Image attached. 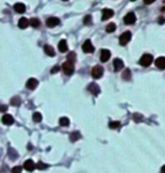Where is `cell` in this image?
Returning a JSON list of instances; mask_svg holds the SVG:
<instances>
[{
	"label": "cell",
	"instance_id": "6da1fadb",
	"mask_svg": "<svg viewBox=\"0 0 165 173\" xmlns=\"http://www.w3.org/2000/svg\"><path fill=\"white\" fill-rule=\"evenodd\" d=\"M154 59H153V56L149 54V53H145L144 56H141L139 60V64L143 66V67H149L151 64H153Z\"/></svg>",
	"mask_w": 165,
	"mask_h": 173
},
{
	"label": "cell",
	"instance_id": "7a4b0ae2",
	"mask_svg": "<svg viewBox=\"0 0 165 173\" xmlns=\"http://www.w3.org/2000/svg\"><path fill=\"white\" fill-rule=\"evenodd\" d=\"M61 68H62V70L66 75H72L74 74V71H75V66H74V62H70V61H66L62 66H61Z\"/></svg>",
	"mask_w": 165,
	"mask_h": 173
},
{
	"label": "cell",
	"instance_id": "3957f363",
	"mask_svg": "<svg viewBox=\"0 0 165 173\" xmlns=\"http://www.w3.org/2000/svg\"><path fill=\"white\" fill-rule=\"evenodd\" d=\"M103 72H104V70H103V67L98 66V64L94 66V67L92 68V71H90L92 76L94 77L95 79H98V78H101V77L103 76Z\"/></svg>",
	"mask_w": 165,
	"mask_h": 173
},
{
	"label": "cell",
	"instance_id": "277c9868",
	"mask_svg": "<svg viewBox=\"0 0 165 173\" xmlns=\"http://www.w3.org/2000/svg\"><path fill=\"white\" fill-rule=\"evenodd\" d=\"M131 40V33L127 31V32L122 33L119 38V43L121 45H127V43H129V41Z\"/></svg>",
	"mask_w": 165,
	"mask_h": 173
},
{
	"label": "cell",
	"instance_id": "5b68a950",
	"mask_svg": "<svg viewBox=\"0 0 165 173\" xmlns=\"http://www.w3.org/2000/svg\"><path fill=\"white\" fill-rule=\"evenodd\" d=\"M82 50H84L85 53H93L95 49H94V45L92 44V42L89 40H86L84 42V44H82Z\"/></svg>",
	"mask_w": 165,
	"mask_h": 173
},
{
	"label": "cell",
	"instance_id": "8992f818",
	"mask_svg": "<svg viewBox=\"0 0 165 173\" xmlns=\"http://www.w3.org/2000/svg\"><path fill=\"white\" fill-rule=\"evenodd\" d=\"M114 16V12L110 8H104L102 10V19L103 20H108L109 18H112Z\"/></svg>",
	"mask_w": 165,
	"mask_h": 173
},
{
	"label": "cell",
	"instance_id": "52a82bcc",
	"mask_svg": "<svg viewBox=\"0 0 165 173\" xmlns=\"http://www.w3.org/2000/svg\"><path fill=\"white\" fill-rule=\"evenodd\" d=\"M38 80L36 78H30V79L26 82V87L31 90H35V88L38 87Z\"/></svg>",
	"mask_w": 165,
	"mask_h": 173
},
{
	"label": "cell",
	"instance_id": "ba28073f",
	"mask_svg": "<svg viewBox=\"0 0 165 173\" xmlns=\"http://www.w3.org/2000/svg\"><path fill=\"white\" fill-rule=\"evenodd\" d=\"M59 24H60V19L58 18V17H50V18L46 19V26L50 27V28L56 27Z\"/></svg>",
	"mask_w": 165,
	"mask_h": 173
},
{
	"label": "cell",
	"instance_id": "9c48e42d",
	"mask_svg": "<svg viewBox=\"0 0 165 173\" xmlns=\"http://www.w3.org/2000/svg\"><path fill=\"white\" fill-rule=\"evenodd\" d=\"M123 20H124V24H127V25H132L133 23L136 22V15L133 13L127 14V15L124 16Z\"/></svg>",
	"mask_w": 165,
	"mask_h": 173
},
{
	"label": "cell",
	"instance_id": "30bf717a",
	"mask_svg": "<svg viewBox=\"0 0 165 173\" xmlns=\"http://www.w3.org/2000/svg\"><path fill=\"white\" fill-rule=\"evenodd\" d=\"M87 90L90 92V93H93L94 95H97L100 92H101V90H100V86L97 85V84L95 83H90L88 85V87H87Z\"/></svg>",
	"mask_w": 165,
	"mask_h": 173
},
{
	"label": "cell",
	"instance_id": "8fae6325",
	"mask_svg": "<svg viewBox=\"0 0 165 173\" xmlns=\"http://www.w3.org/2000/svg\"><path fill=\"white\" fill-rule=\"evenodd\" d=\"M14 10L18 14H23V13H25L26 6L24 4H22V2H16V4L14 5Z\"/></svg>",
	"mask_w": 165,
	"mask_h": 173
},
{
	"label": "cell",
	"instance_id": "7c38bea8",
	"mask_svg": "<svg viewBox=\"0 0 165 173\" xmlns=\"http://www.w3.org/2000/svg\"><path fill=\"white\" fill-rule=\"evenodd\" d=\"M111 57V52L108 49H103L101 51V60L102 62H106Z\"/></svg>",
	"mask_w": 165,
	"mask_h": 173
},
{
	"label": "cell",
	"instance_id": "4fadbf2b",
	"mask_svg": "<svg viewBox=\"0 0 165 173\" xmlns=\"http://www.w3.org/2000/svg\"><path fill=\"white\" fill-rule=\"evenodd\" d=\"M155 64L158 69H162L164 70L165 69V57H158L156 60H155Z\"/></svg>",
	"mask_w": 165,
	"mask_h": 173
},
{
	"label": "cell",
	"instance_id": "5bb4252c",
	"mask_svg": "<svg viewBox=\"0 0 165 173\" xmlns=\"http://www.w3.org/2000/svg\"><path fill=\"white\" fill-rule=\"evenodd\" d=\"M113 67H114L115 71L121 70V69L124 67V64H123V61H122L121 59L117 58V59H114V61H113Z\"/></svg>",
	"mask_w": 165,
	"mask_h": 173
},
{
	"label": "cell",
	"instance_id": "9a60e30c",
	"mask_svg": "<svg viewBox=\"0 0 165 173\" xmlns=\"http://www.w3.org/2000/svg\"><path fill=\"white\" fill-rule=\"evenodd\" d=\"M24 167H25V170L32 172V171H34V169L36 167V165H35V163H34L32 160H27L25 163H24Z\"/></svg>",
	"mask_w": 165,
	"mask_h": 173
},
{
	"label": "cell",
	"instance_id": "2e32d148",
	"mask_svg": "<svg viewBox=\"0 0 165 173\" xmlns=\"http://www.w3.org/2000/svg\"><path fill=\"white\" fill-rule=\"evenodd\" d=\"M58 49H59V51L61 52V53L68 51V44H67V41H66V40H61V41L59 42Z\"/></svg>",
	"mask_w": 165,
	"mask_h": 173
},
{
	"label": "cell",
	"instance_id": "e0dca14e",
	"mask_svg": "<svg viewBox=\"0 0 165 173\" xmlns=\"http://www.w3.org/2000/svg\"><path fill=\"white\" fill-rule=\"evenodd\" d=\"M28 25H31V23H30V20H28L27 18H25V17H22V18L19 19V22H18V27L19 28L24 30V28H26Z\"/></svg>",
	"mask_w": 165,
	"mask_h": 173
},
{
	"label": "cell",
	"instance_id": "ac0fdd59",
	"mask_svg": "<svg viewBox=\"0 0 165 173\" xmlns=\"http://www.w3.org/2000/svg\"><path fill=\"white\" fill-rule=\"evenodd\" d=\"M2 122H4V125H6V126H10V125H13L14 123V118L10 114H5L2 117Z\"/></svg>",
	"mask_w": 165,
	"mask_h": 173
},
{
	"label": "cell",
	"instance_id": "d6986e66",
	"mask_svg": "<svg viewBox=\"0 0 165 173\" xmlns=\"http://www.w3.org/2000/svg\"><path fill=\"white\" fill-rule=\"evenodd\" d=\"M43 50H44L45 54H48L49 57H53L56 53H54V49H53V46H51L49 44H45L44 48H43Z\"/></svg>",
	"mask_w": 165,
	"mask_h": 173
},
{
	"label": "cell",
	"instance_id": "ffe728a7",
	"mask_svg": "<svg viewBox=\"0 0 165 173\" xmlns=\"http://www.w3.org/2000/svg\"><path fill=\"white\" fill-rule=\"evenodd\" d=\"M59 123H60V126H61V127H68L70 121H69V119H68L67 117H62V118H60Z\"/></svg>",
	"mask_w": 165,
	"mask_h": 173
},
{
	"label": "cell",
	"instance_id": "44dd1931",
	"mask_svg": "<svg viewBox=\"0 0 165 173\" xmlns=\"http://www.w3.org/2000/svg\"><path fill=\"white\" fill-rule=\"evenodd\" d=\"M80 138V134H79V131H74L72 134L70 135V140L71 141H76L78 140Z\"/></svg>",
	"mask_w": 165,
	"mask_h": 173
},
{
	"label": "cell",
	"instance_id": "7402d4cb",
	"mask_svg": "<svg viewBox=\"0 0 165 173\" xmlns=\"http://www.w3.org/2000/svg\"><path fill=\"white\" fill-rule=\"evenodd\" d=\"M30 23H31V26L33 27H38V26L41 25V23H40V19L38 18H31L30 19Z\"/></svg>",
	"mask_w": 165,
	"mask_h": 173
},
{
	"label": "cell",
	"instance_id": "603a6c76",
	"mask_svg": "<svg viewBox=\"0 0 165 173\" xmlns=\"http://www.w3.org/2000/svg\"><path fill=\"white\" fill-rule=\"evenodd\" d=\"M33 120L35 122H41L42 121V114L40 112H35L33 113Z\"/></svg>",
	"mask_w": 165,
	"mask_h": 173
},
{
	"label": "cell",
	"instance_id": "cb8c5ba5",
	"mask_svg": "<svg viewBox=\"0 0 165 173\" xmlns=\"http://www.w3.org/2000/svg\"><path fill=\"white\" fill-rule=\"evenodd\" d=\"M115 28H117V25H115L114 23H110L108 26H106V32L108 33H112L115 31Z\"/></svg>",
	"mask_w": 165,
	"mask_h": 173
},
{
	"label": "cell",
	"instance_id": "d4e9b609",
	"mask_svg": "<svg viewBox=\"0 0 165 173\" xmlns=\"http://www.w3.org/2000/svg\"><path fill=\"white\" fill-rule=\"evenodd\" d=\"M122 77H123L124 80H130V77H131L130 70H129V69H126V70L123 71V74H122Z\"/></svg>",
	"mask_w": 165,
	"mask_h": 173
},
{
	"label": "cell",
	"instance_id": "484cf974",
	"mask_svg": "<svg viewBox=\"0 0 165 173\" xmlns=\"http://www.w3.org/2000/svg\"><path fill=\"white\" fill-rule=\"evenodd\" d=\"M67 59H68V61H70V62H75V60H76V53L75 52H69L68 56H67Z\"/></svg>",
	"mask_w": 165,
	"mask_h": 173
},
{
	"label": "cell",
	"instance_id": "4316f807",
	"mask_svg": "<svg viewBox=\"0 0 165 173\" xmlns=\"http://www.w3.org/2000/svg\"><path fill=\"white\" fill-rule=\"evenodd\" d=\"M119 127H120V122H119V121H112V122H110V128H111V129L119 128Z\"/></svg>",
	"mask_w": 165,
	"mask_h": 173
},
{
	"label": "cell",
	"instance_id": "83f0119b",
	"mask_svg": "<svg viewBox=\"0 0 165 173\" xmlns=\"http://www.w3.org/2000/svg\"><path fill=\"white\" fill-rule=\"evenodd\" d=\"M20 102H22V101H20V98H19L18 96H16V97H14L13 100H12V104H13V105H15V106H16V105H19V104H20Z\"/></svg>",
	"mask_w": 165,
	"mask_h": 173
},
{
	"label": "cell",
	"instance_id": "f1b7e54d",
	"mask_svg": "<svg viewBox=\"0 0 165 173\" xmlns=\"http://www.w3.org/2000/svg\"><path fill=\"white\" fill-rule=\"evenodd\" d=\"M46 167H48V164H44L42 162H38V164H36V169H38V170H44Z\"/></svg>",
	"mask_w": 165,
	"mask_h": 173
},
{
	"label": "cell",
	"instance_id": "f546056e",
	"mask_svg": "<svg viewBox=\"0 0 165 173\" xmlns=\"http://www.w3.org/2000/svg\"><path fill=\"white\" fill-rule=\"evenodd\" d=\"M84 23H85V25H89V24H92V17H90V15L85 16V18H84Z\"/></svg>",
	"mask_w": 165,
	"mask_h": 173
},
{
	"label": "cell",
	"instance_id": "4dcf8cb0",
	"mask_svg": "<svg viewBox=\"0 0 165 173\" xmlns=\"http://www.w3.org/2000/svg\"><path fill=\"white\" fill-rule=\"evenodd\" d=\"M22 172V167L20 166H15L12 170V173H20Z\"/></svg>",
	"mask_w": 165,
	"mask_h": 173
},
{
	"label": "cell",
	"instance_id": "1f68e13d",
	"mask_svg": "<svg viewBox=\"0 0 165 173\" xmlns=\"http://www.w3.org/2000/svg\"><path fill=\"white\" fill-rule=\"evenodd\" d=\"M59 70H60V68H59L58 66H54V67L51 69V74H57Z\"/></svg>",
	"mask_w": 165,
	"mask_h": 173
},
{
	"label": "cell",
	"instance_id": "d6a6232c",
	"mask_svg": "<svg viewBox=\"0 0 165 173\" xmlns=\"http://www.w3.org/2000/svg\"><path fill=\"white\" fill-rule=\"evenodd\" d=\"M133 119H135L136 121H138L139 119H141V115H139V114H135V115H133Z\"/></svg>",
	"mask_w": 165,
	"mask_h": 173
},
{
	"label": "cell",
	"instance_id": "836d02e7",
	"mask_svg": "<svg viewBox=\"0 0 165 173\" xmlns=\"http://www.w3.org/2000/svg\"><path fill=\"white\" fill-rule=\"evenodd\" d=\"M154 1H156V0H144V2H145L146 5H151V4H153Z\"/></svg>",
	"mask_w": 165,
	"mask_h": 173
},
{
	"label": "cell",
	"instance_id": "e575fe53",
	"mask_svg": "<svg viewBox=\"0 0 165 173\" xmlns=\"http://www.w3.org/2000/svg\"><path fill=\"white\" fill-rule=\"evenodd\" d=\"M158 22H159V24H164L165 18H164V17H159V18H158Z\"/></svg>",
	"mask_w": 165,
	"mask_h": 173
},
{
	"label": "cell",
	"instance_id": "d590c367",
	"mask_svg": "<svg viewBox=\"0 0 165 173\" xmlns=\"http://www.w3.org/2000/svg\"><path fill=\"white\" fill-rule=\"evenodd\" d=\"M161 172H162V173H165V165H163V166H162V170H161Z\"/></svg>",
	"mask_w": 165,
	"mask_h": 173
},
{
	"label": "cell",
	"instance_id": "8d00e7d4",
	"mask_svg": "<svg viewBox=\"0 0 165 173\" xmlns=\"http://www.w3.org/2000/svg\"><path fill=\"white\" fill-rule=\"evenodd\" d=\"M161 12H162V13H165V6L161 8Z\"/></svg>",
	"mask_w": 165,
	"mask_h": 173
},
{
	"label": "cell",
	"instance_id": "74e56055",
	"mask_svg": "<svg viewBox=\"0 0 165 173\" xmlns=\"http://www.w3.org/2000/svg\"><path fill=\"white\" fill-rule=\"evenodd\" d=\"M62 1H68V0H62Z\"/></svg>",
	"mask_w": 165,
	"mask_h": 173
},
{
	"label": "cell",
	"instance_id": "f35d334b",
	"mask_svg": "<svg viewBox=\"0 0 165 173\" xmlns=\"http://www.w3.org/2000/svg\"><path fill=\"white\" fill-rule=\"evenodd\" d=\"M131 1H136V0H131Z\"/></svg>",
	"mask_w": 165,
	"mask_h": 173
}]
</instances>
